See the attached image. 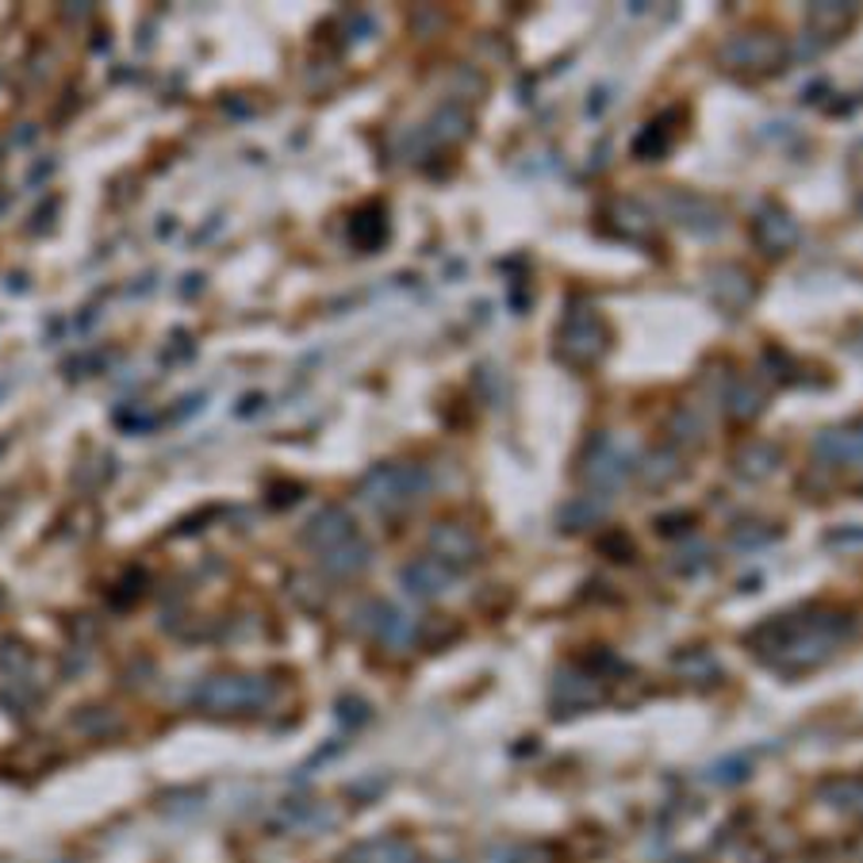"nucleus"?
Masks as SVG:
<instances>
[{"label":"nucleus","instance_id":"obj_1","mask_svg":"<svg viewBox=\"0 0 863 863\" xmlns=\"http://www.w3.org/2000/svg\"><path fill=\"white\" fill-rule=\"evenodd\" d=\"M423 491H426V472L388 465V469H376L369 476L365 488H361V499H365L373 511H399V507L415 503Z\"/></svg>","mask_w":863,"mask_h":863},{"label":"nucleus","instance_id":"obj_2","mask_svg":"<svg viewBox=\"0 0 863 863\" xmlns=\"http://www.w3.org/2000/svg\"><path fill=\"white\" fill-rule=\"evenodd\" d=\"M269 699V688L254 675H223V680H207L196 691V703L212 714H238V710H254Z\"/></svg>","mask_w":863,"mask_h":863},{"label":"nucleus","instance_id":"obj_3","mask_svg":"<svg viewBox=\"0 0 863 863\" xmlns=\"http://www.w3.org/2000/svg\"><path fill=\"white\" fill-rule=\"evenodd\" d=\"M353 537H358V530H353V522L345 519L342 511H322L319 519H315L308 526L303 542H308L311 550H319V553H330V550H338V545L353 542Z\"/></svg>","mask_w":863,"mask_h":863},{"label":"nucleus","instance_id":"obj_4","mask_svg":"<svg viewBox=\"0 0 863 863\" xmlns=\"http://www.w3.org/2000/svg\"><path fill=\"white\" fill-rule=\"evenodd\" d=\"M342 863H418V856L407 841L381 837V841H365V844H358V849H350L342 856Z\"/></svg>","mask_w":863,"mask_h":863},{"label":"nucleus","instance_id":"obj_5","mask_svg":"<svg viewBox=\"0 0 863 863\" xmlns=\"http://www.w3.org/2000/svg\"><path fill=\"white\" fill-rule=\"evenodd\" d=\"M430 545H434V553H438V561H465V564L476 561V542L457 526L438 530V534L430 537Z\"/></svg>","mask_w":863,"mask_h":863},{"label":"nucleus","instance_id":"obj_6","mask_svg":"<svg viewBox=\"0 0 863 863\" xmlns=\"http://www.w3.org/2000/svg\"><path fill=\"white\" fill-rule=\"evenodd\" d=\"M403 579L411 584V592H418V595H434V592H441L446 587V572H441V564H434V561H415V564H407V572H403Z\"/></svg>","mask_w":863,"mask_h":863},{"label":"nucleus","instance_id":"obj_7","mask_svg":"<svg viewBox=\"0 0 863 863\" xmlns=\"http://www.w3.org/2000/svg\"><path fill=\"white\" fill-rule=\"evenodd\" d=\"M376 637L381 641H388V644H407L411 641V633H415V622H411L407 615H399V610H392V607H376Z\"/></svg>","mask_w":863,"mask_h":863}]
</instances>
